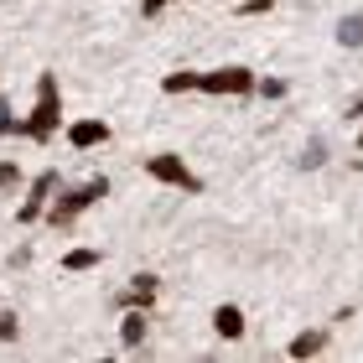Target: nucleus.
I'll use <instances>...</instances> for the list:
<instances>
[{"label": "nucleus", "instance_id": "f257e3e1", "mask_svg": "<svg viewBox=\"0 0 363 363\" xmlns=\"http://www.w3.org/2000/svg\"><path fill=\"white\" fill-rule=\"evenodd\" d=\"M104 197H109V182L104 177H89V182H78V187H57L42 218L52 223V228H73L94 203H104Z\"/></svg>", "mask_w": 363, "mask_h": 363}, {"label": "nucleus", "instance_id": "f03ea898", "mask_svg": "<svg viewBox=\"0 0 363 363\" xmlns=\"http://www.w3.org/2000/svg\"><path fill=\"white\" fill-rule=\"evenodd\" d=\"M57 125H62V94H57V78L42 73V78H37V104H31L26 120H16V135L47 145V140L57 135Z\"/></svg>", "mask_w": 363, "mask_h": 363}, {"label": "nucleus", "instance_id": "7ed1b4c3", "mask_svg": "<svg viewBox=\"0 0 363 363\" xmlns=\"http://www.w3.org/2000/svg\"><path fill=\"white\" fill-rule=\"evenodd\" d=\"M197 94H213V99H244L255 94V73L228 62V68H213V73H197Z\"/></svg>", "mask_w": 363, "mask_h": 363}, {"label": "nucleus", "instance_id": "20e7f679", "mask_svg": "<svg viewBox=\"0 0 363 363\" xmlns=\"http://www.w3.org/2000/svg\"><path fill=\"white\" fill-rule=\"evenodd\" d=\"M145 177H156V182H167V187L177 192H203V177H197L182 156L172 151H161V156H145Z\"/></svg>", "mask_w": 363, "mask_h": 363}, {"label": "nucleus", "instance_id": "39448f33", "mask_svg": "<svg viewBox=\"0 0 363 363\" xmlns=\"http://www.w3.org/2000/svg\"><path fill=\"white\" fill-rule=\"evenodd\" d=\"M62 187V177L57 172H42V177H31V187H26V203L16 208V223H37L42 213H47V203H52V192Z\"/></svg>", "mask_w": 363, "mask_h": 363}, {"label": "nucleus", "instance_id": "423d86ee", "mask_svg": "<svg viewBox=\"0 0 363 363\" xmlns=\"http://www.w3.org/2000/svg\"><path fill=\"white\" fill-rule=\"evenodd\" d=\"M156 291H161V280H156L151 270H140V275H130V286L120 291V306H140V311H151Z\"/></svg>", "mask_w": 363, "mask_h": 363}, {"label": "nucleus", "instance_id": "0eeeda50", "mask_svg": "<svg viewBox=\"0 0 363 363\" xmlns=\"http://www.w3.org/2000/svg\"><path fill=\"white\" fill-rule=\"evenodd\" d=\"M68 140H73V151H94V145L109 140V125L104 120H73L68 125Z\"/></svg>", "mask_w": 363, "mask_h": 363}, {"label": "nucleus", "instance_id": "6e6552de", "mask_svg": "<svg viewBox=\"0 0 363 363\" xmlns=\"http://www.w3.org/2000/svg\"><path fill=\"white\" fill-rule=\"evenodd\" d=\"M327 342H333V333H327V327H311V333H296L291 337V358H317V353H327Z\"/></svg>", "mask_w": 363, "mask_h": 363}, {"label": "nucleus", "instance_id": "1a4fd4ad", "mask_svg": "<svg viewBox=\"0 0 363 363\" xmlns=\"http://www.w3.org/2000/svg\"><path fill=\"white\" fill-rule=\"evenodd\" d=\"M213 333L228 337V342H239L244 337V311L239 306H218V311H213Z\"/></svg>", "mask_w": 363, "mask_h": 363}, {"label": "nucleus", "instance_id": "9d476101", "mask_svg": "<svg viewBox=\"0 0 363 363\" xmlns=\"http://www.w3.org/2000/svg\"><path fill=\"white\" fill-rule=\"evenodd\" d=\"M120 342H125V348H140V342H145V311H140V306H125Z\"/></svg>", "mask_w": 363, "mask_h": 363}, {"label": "nucleus", "instance_id": "9b49d317", "mask_svg": "<svg viewBox=\"0 0 363 363\" xmlns=\"http://www.w3.org/2000/svg\"><path fill=\"white\" fill-rule=\"evenodd\" d=\"M99 259H104L99 250H68V255H62V270H68V275H84V270L99 265Z\"/></svg>", "mask_w": 363, "mask_h": 363}, {"label": "nucleus", "instance_id": "f8f14e48", "mask_svg": "<svg viewBox=\"0 0 363 363\" xmlns=\"http://www.w3.org/2000/svg\"><path fill=\"white\" fill-rule=\"evenodd\" d=\"M337 42L342 47H363V11H353V16L337 21Z\"/></svg>", "mask_w": 363, "mask_h": 363}, {"label": "nucleus", "instance_id": "ddd939ff", "mask_svg": "<svg viewBox=\"0 0 363 363\" xmlns=\"http://www.w3.org/2000/svg\"><path fill=\"white\" fill-rule=\"evenodd\" d=\"M192 89H197V73L192 68H177V73L161 78V94H192Z\"/></svg>", "mask_w": 363, "mask_h": 363}, {"label": "nucleus", "instance_id": "4468645a", "mask_svg": "<svg viewBox=\"0 0 363 363\" xmlns=\"http://www.w3.org/2000/svg\"><path fill=\"white\" fill-rule=\"evenodd\" d=\"M322 161H327V140H311L306 151H301V167H306V172H317Z\"/></svg>", "mask_w": 363, "mask_h": 363}, {"label": "nucleus", "instance_id": "2eb2a0df", "mask_svg": "<svg viewBox=\"0 0 363 363\" xmlns=\"http://www.w3.org/2000/svg\"><path fill=\"white\" fill-rule=\"evenodd\" d=\"M21 187V167L16 161H0V192H16Z\"/></svg>", "mask_w": 363, "mask_h": 363}, {"label": "nucleus", "instance_id": "dca6fc26", "mask_svg": "<svg viewBox=\"0 0 363 363\" xmlns=\"http://www.w3.org/2000/svg\"><path fill=\"white\" fill-rule=\"evenodd\" d=\"M167 6H192V0H140V16H145V21H156Z\"/></svg>", "mask_w": 363, "mask_h": 363}, {"label": "nucleus", "instance_id": "f3484780", "mask_svg": "<svg viewBox=\"0 0 363 363\" xmlns=\"http://www.w3.org/2000/svg\"><path fill=\"white\" fill-rule=\"evenodd\" d=\"M255 94H265V99H286V84H280V78H255Z\"/></svg>", "mask_w": 363, "mask_h": 363}, {"label": "nucleus", "instance_id": "a211bd4d", "mask_svg": "<svg viewBox=\"0 0 363 363\" xmlns=\"http://www.w3.org/2000/svg\"><path fill=\"white\" fill-rule=\"evenodd\" d=\"M0 135H16V109H11L6 94H0Z\"/></svg>", "mask_w": 363, "mask_h": 363}, {"label": "nucleus", "instance_id": "6ab92c4d", "mask_svg": "<svg viewBox=\"0 0 363 363\" xmlns=\"http://www.w3.org/2000/svg\"><path fill=\"white\" fill-rule=\"evenodd\" d=\"M21 333V322H16V311H0V342H16Z\"/></svg>", "mask_w": 363, "mask_h": 363}, {"label": "nucleus", "instance_id": "aec40b11", "mask_svg": "<svg viewBox=\"0 0 363 363\" xmlns=\"http://www.w3.org/2000/svg\"><path fill=\"white\" fill-rule=\"evenodd\" d=\"M275 6V0H244V6H239V16H265Z\"/></svg>", "mask_w": 363, "mask_h": 363}, {"label": "nucleus", "instance_id": "412c9836", "mask_svg": "<svg viewBox=\"0 0 363 363\" xmlns=\"http://www.w3.org/2000/svg\"><path fill=\"white\" fill-rule=\"evenodd\" d=\"M348 120H363V94H358L353 104H348Z\"/></svg>", "mask_w": 363, "mask_h": 363}, {"label": "nucleus", "instance_id": "4be33fe9", "mask_svg": "<svg viewBox=\"0 0 363 363\" xmlns=\"http://www.w3.org/2000/svg\"><path fill=\"white\" fill-rule=\"evenodd\" d=\"M358 151H363V125H358Z\"/></svg>", "mask_w": 363, "mask_h": 363}]
</instances>
